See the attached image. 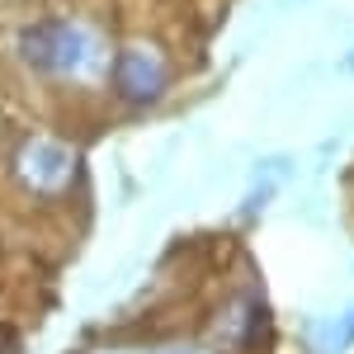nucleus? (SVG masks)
Masks as SVG:
<instances>
[{
	"label": "nucleus",
	"mask_w": 354,
	"mask_h": 354,
	"mask_svg": "<svg viewBox=\"0 0 354 354\" xmlns=\"http://www.w3.org/2000/svg\"><path fill=\"white\" fill-rule=\"evenodd\" d=\"M85 53H95V43L71 24H38L24 33V57L38 71H57V76L81 71Z\"/></svg>",
	"instance_id": "1"
},
{
	"label": "nucleus",
	"mask_w": 354,
	"mask_h": 354,
	"mask_svg": "<svg viewBox=\"0 0 354 354\" xmlns=\"http://www.w3.org/2000/svg\"><path fill=\"white\" fill-rule=\"evenodd\" d=\"M113 81H118V95H123L128 104H151L165 90V62L151 53V48H128V53L118 57Z\"/></svg>",
	"instance_id": "2"
},
{
	"label": "nucleus",
	"mask_w": 354,
	"mask_h": 354,
	"mask_svg": "<svg viewBox=\"0 0 354 354\" xmlns=\"http://www.w3.org/2000/svg\"><path fill=\"white\" fill-rule=\"evenodd\" d=\"M15 350V335H10V326H0V354Z\"/></svg>",
	"instance_id": "3"
}]
</instances>
